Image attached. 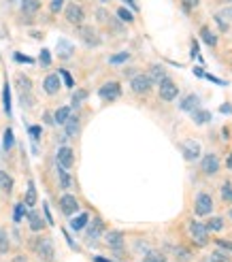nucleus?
<instances>
[{
    "mask_svg": "<svg viewBox=\"0 0 232 262\" xmlns=\"http://www.w3.org/2000/svg\"><path fill=\"white\" fill-rule=\"evenodd\" d=\"M201 171L204 173V175H209V177L217 175V171H220V158H217L215 153H207V156L203 158V162H201Z\"/></svg>",
    "mask_w": 232,
    "mask_h": 262,
    "instance_id": "obj_13",
    "label": "nucleus"
},
{
    "mask_svg": "<svg viewBox=\"0 0 232 262\" xmlns=\"http://www.w3.org/2000/svg\"><path fill=\"white\" fill-rule=\"evenodd\" d=\"M58 49H62V51H60V56H62V58L73 56V45L66 43V41H60V43H58Z\"/></svg>",
    "mask_w": 232,
    "mask_h": 262,
    "instance_id": "obj_36",
    "label": "nucleus"
},
{
    "mask_svg": "<svg viewBox=\"0 0 232 262\" xmlns=\"http://www.w3.org/2000/svg\"><path fill=\"white\" fill-rule=\"evenodd\" d=\"M38 201V194H36V188H34V183H28V192H26V198H24V203H26V207H34Z\"/></svg>",
    "mask_w": 232,
    "mask_h": 262,
    "instance_id": "obj_28",
    "label": "nucleus"
},
{
    "mask_svg": "<svg viewBox=\"0 0 232 262\" xmlns=\"http://www.w3.org/2000/svg\"><path fill=\"white\" fill-rule=\"evenodd\" d=\"M158 96H160V100H164V102H173L179 96V86L166 77L162 83H158Z\"/></svg>",
    "mask_w": 232,
    "mask_h": 262,
    "instance_id": "obj_4",
    "label": "nucleus"
},
{
    "mask_svg": "<svg viewBox=\"0 0 232 262\" xmlns=\"http://www.w3.org/2000/svg\"><path fill=\"white\" fill-rule=\"evenodd\" d=\"M96 19H98L100 24H107L109 19H111V13H109L107 9H96Z\"/></svg>",
    "mask_w": 232,
    "mask_h": 262,
    "instance_id": "obj_44",
    "label": "nucleus"
},
{
    "mask_svg": "<svg viewBox=\"0 0 232 262\" xmlns=\"http://www.w3.org/2000/svg\"><path fill=\"white\" fill-rule=\"evenodd\" d=\"M56 160H58V166H62V169H73L75 166V151L73 147L68 145H60V149L56 153Z\"/></svg>",
    "mask_w": 232,
    "mask_h": 262,
    "instance_id": "obj_9",
    "label": "nucleus"
},
{
    "mask_svg": "<svg viewBox=\"0 0 232 262\" xmlns=\"http://www.w3.org/2000/svg\"><path fill=\"white\" fill-rule=\"evenodd\" d=\"M179 4L183 6V11H185V13H190L192 9H196V6L201 4V0H179Z\"/></svg>",
    "mask_w": 232,
    "mask_h": 262,
    "instance_id": "obj_41",
    "label": "nucleus"
},
{
    "mask_svg": "<svg viewBox=\"0 0 232 262\" xmlns=\"http://www.w3.org/2000/svg\"><path fill=\"white\" fill-rule=\"evenodd\" d=\"M198 102H201V98H198L196 94H190L179 102V109H181V111H194V109L198 107Z\"/></svg>",
    "mask_w": 232,
    "mask_h": 262,
    "instance_id": "obj_23",
    "label": "nucleus"
},
{
    "mask_svg": "<svg viewBox=\"0 0 232 262\" xmlns=\"http://www.w3.org/2000/svg\"><path fill=\"white\" fill-rule=\"evenodd\" d=\"M13 58H15V62H22V64H32V62H34V60H32V58L24 56V54H15Z\"/></svg>",
    "mask_w": 232,
    "mask_h": 262,
    "instance_id": "obj_48",
    "label": "nucleus"
},
{
    "mask_svg": "<svg viewBox=\"0 0 232 262\" xmlns=\"http://www.w3.org/2000/svg\"><path fill=\"white\" fill-rule=\"evenodd\" d=\"M15 86H17L19 92H32V79L28 75H24V73L15 75Z\"/></svg>",
    "mask_w": 232,
    "mask_h": 262,
    "instance_id": "obj_22",
    "label": "nucleus"
},
{
    "mask_svg": "<svg viewBox=\"0 0 232 262\" xmlns=\"http://www.w3.org/2000/svg\"><path fill=\"white\" fill-rule=\"evenodd\" d=\"M32 247H34L36 256L43 262H54V258H56V247H54V241H51L49 236H38V239L32 243Z\"/></svg>",
    "mask_w": 232,
    "mask_h": 262,
    "instance_id": "obj_1",
    "label": "nucleus"
},
{
    "mask_svg": "<svg viewBox=\"0 0 232 262\" xmlns=\"http://www.w3.org/2000/svg\"><path fill=\"white\" fill-rule=\"evenodd\" d=\"M2 100H4V111H6V115H11V92H9V83H6L4 89H2Z\"/></svg>",
    "mask_w": 232,
    "mask_h": 262,
    "instance_id": "obj_38",
    "label": "nucleus"
},
{
    "mask_svg": "<svg viewBox=\"0 0 232 262\" xmlns=\"http://www.w3.org/2000/svg\"><path fill=\"white\" fill-rule=\"evenodd\" d=\"M77 34H79L81 43L87 45V47H98L100 45V34L94 26H86V24L77 26Z\"/></svg>",
    "mask_w": 232,
    "mask_h": 262,
    "instance_id": "obj_3",
    "label": "nucleus"
},
{
    "mask_svg": "<svg viewBox=\"0 0 232 262\" xmlns=\"http://www.w3.org/2000/svg\"><path fill=\"white\" fill-rule=\"evenodd\" d=\"M87 96H89L87 89H75L73 92V107H81L83 102L87 100Z\"/></svg>",
    "mask_w": 232,
    "mask_h": 262,
    "instance_id": "obj_31",
    "label": "nucleus"
},
{
    "mask_svg": "<svg viewBox=\"0 0 232 262\" xmlns=\"http://www.w3.org/2000/svg\"><path fill=\"white\" fill-rule=\"evenodd\" d=\"M215 243L220 247H224V249H228V252H232V243L230 241H224V239H215Z\"/></svg>",
    "mask_w": 232,
    "mask_h": 262,
    "instance_id": "obj_49",
    "label": "nucleus"
},
{
    "mask_svg": "<svg viewBox=\"0 0 232 262\" xmlns=\"http://www.w3.org/2000/svg\"><path fill=\"white\" fill-rule=\"evenodd\" d=\"M13 188H15V181L6 171H0V194L2 196H11Z\"/></svg>",
    "mask_w": 232,
    "mask_h": 262,
    "instance_id": "obj_16",
    "label": "nucleus"
},
{
    "mask_svg": "<svg viewBox=\"0 0 232 262\" xmlns=\"http://www.w3.org/2000/svg\"><path fill=\"white\" fill-rule=\"evenodd\" d=\"M105 243L113 249L115 254H119L121 247H124V233H121V230H109V233L105 234Z\"/></svg>",
    "mask_w": 232,
    "mask_h": 262,
    "instance_id": "obj_14",
    "label": "nucleus"
},
{
    "mask_svg": "<svg viewBox=\"0 0 232 262\" xmlns=\"http://www.w3.org/2000/svg\"><path fill=\"white\" fill-rule=\"evenodd\" d=\"M87 230H86V239L87 241H98L100 236H102V233H105V222L100 220V217H94L92 222H87V226H86Z\"/></svg>",
    "mask_w": 232,
    "mask_h": 262,
    "instance_id": "obj_12",
    "label": "nucleus"
},
{
    "mask_svg": "<svg viewBox=\"0 0 232 262\" xmlns=\"http://www.w3.org/2000/svg\"><path fill=\"white\" fill-rule=\"evenodd\" d=\"M209 262H232L230 254H222V252H213L209 256Z\"/></svg>",
    "mask_w": 232,
    "mask_h": 262,
    "instance_id": "obj_40",
    "label": "nucleus"
},
{
    "mask_svg": "<svg viewBox=\"0 0 232 262\" xmlns=\"http://www.w3.org/2000/svg\"><path fill=\"white\" fill-rule=\"evenodd\" d=\"M181 151L188 162H194L196 158H201V145H198V141H194V139L181 141Z\"/></svg>",
    "mask_w": 232,
    "mask_h": 262,
    "instance_id": "obj_10",
    "label": "nucleus"
},
{
    "mask_svg": "<svg viewBox=\"0 0 232 262\" xmlns=\"http://www.w3.org/2000/svg\"><path fill=\"white\" fill-rule=\"evenodd\" d=\"M230 13H232V9H230Z\"/></svg>",
    "mask_w": 232,
    "mask_h": 262,
    "instance_id": "obj_58",
    "label": "nucleus"
},
{
    "mask_svg": "<svg viewBox=\"0 0 232 262\" xmlns=\"http://www.w3.org/2000/svg\"><path fill=\"white\" fill-rule=\"evenodd\" d=\"M64 130H66V137H77L81 130V121H79V115H73L70 113V117L64 121Z\"/></svg>",
    "mask_w": 232,
    "mask_h": 262,
    "instance_id": "obj_17",
    "label": "nucleus"
},
{
    "mask_svg": "<svg viewBox=\"0 0 232 262\" xmlns=\"http://www.w3.org/2000/svg\"><path fill=\"white\" fill-rule=\"evenodd\" d=\"M13 145H15V137H13V130H11V128H4V143H2V149H4V151H11Z\"/></svg>",
    "mask_w": 232,
    "mask_h": 262,
    "instance_id": "obj_34",
    "label": "nucleus"
},
{
    "mask_svg": "<svg viewBox=\"0 0 232 262\" xmlns=\"http://www.w3.org/2000/svg\"><path fill=\"white\" fill-rule=\"evenodd\" d=\"M11 249V241H9V233L4 228H0V254H6Z\"/></svg>",
    "mask_w": 232,
    "mask_h": 262,
    "instance_id": "obj_33",
    "label": "nucleus"
},
{
    "mask_svg": "<svg viewBox=\"0 0 232 262\" xmlns=\"http://www.w3.org/2000/svg\"><path fill=\"white\" fill-rule=\"evenodd\" d=\"M70 113H73V109H70V107H60V109H56L54 121H56L58 126H64V121L70 117Z\"/></svg>",
    "mask_w": 232,
    "mask_h": 262,
    "instance_id": "obj_25",
    "label": "nucleus"
},
{
    "mask_svg": "<svg viewBox=\"0 0 232 262\" xmlns=\"http://www.w3.org/2000/svg\"><path fill=\"white\" fill-rule=\"evenodd\" d=\"M126 60H130V54H128V51H121V54L109 58V64H124Z\"/></svg>",
    "mask_w": 232,
    "mask_h": 262,
    "instance_id": "obj_37",
    "label": "nucleus"
},
{
    "mask_svg": "<svg viewBox=\"0 0 232 262\" xmlns=\"http://www.w3.org/2000/svg\"><path fill=\"white\" fill-rule=\"evenodd\" d=\"M143 262H166V256L160 252H153V249H147L143 256Z\"/></svg>",
    "mask_w": 232,
    "mask_h": 262,
    "instance_id": "obj_30",
    "label": "nucleus"
},
{
    "mask_svg": "<svg viewBox=\"0 0 232 262\" xmlns=\"http://www.w3.org/2000/svg\"><path fill=\"white\" fill-rule=\"evenodd\" d=\"M190 258V254L185 252V249H177V260H181V262H185Z\"/></svg>",
    "mask_w": 232,
    "mask_h": 262,
    "instance_id": "obj_51",
    "label": "nucleus"
},
{
    "mask_svg": "<svg viewBox=\"0 0 232 262\" xmlns=\"http://www.w3.org/2000/svg\"><path fill=\"white\" fill-rule=\"evenodd\" d=\"M222 113H232V107H228V105H224V107H222Z\"/></svg>",
    "mask_w": 232,
    "mask_h": 262,
    "instance_id": "obj_55",
    "label": "nucleus"
},
{
    "mask_svg": "<svg viewBox=\"0 0 232 262\" xmlns=\"http://www.w3.org/2000/svg\"><path fill=\"white\" fill-rule=\"evenodd\" d=\"M201 36H203V41L209 45V47H215L217 45V36H215V32L211 30V28H207V26H203L201 28Z\"/></svg>",
    "mask_w": 232,
    "mask_h": 262,
    "instance_id": "obj_27",
    "label": "nucleus"
},
{
    "mask_svg": "<svg viewBox=\"0 0 232 262\" xmlns=\"http://www.w3.org/2000/svg\"><path fill=\"white\" fill-rule=\"evenodd\" d=\"M147 77H149V81L151 83H162L164 79H166V70H164V66H160V64H153V66L149 68V73H147Z\"/></svg>",
    "mask_w": 232,
    "mask_h": 262,
    "instance_id": "obj_20",
    "label": "nucleus"
},
{
    "mask_svg": "<svg viewBox=\"0 0 232 262\" xmlns=\"http://www.w3.org/2000/svg\"><path fill=\"white\" fill-rule=\"evenodd\" d=\"M41 11V0H22V15L32 17Z\"/></svg>",
    "mask_w": 232,
    "mask_h": 262,
    "instance_id": "obj_19",
    "label": "nucleus"
},
{
    "mask_svg": "<svg viewBox=\"0 0 232 262\" xmlns=\"http://www.w3.org/2000/svg\"><path fill=\"white\" fill-rule=\"evenodd\" d=\"M79 201H77V196H73V194H64L62 198H60V211L66 217H73L77 211H79Z\"/></svg>",
    "mask_w": 232,
    "mask_h": 262,
    "instance_id": "obj_11",
    "label": "nucleus"
},
{
    "mask_svg": "<svg viewBox=\"0 0 232 262\" xmlns=\"http://www.w3.org/2000/svg\"><path fill=\"white\" fill-rule=\"evenodd\" d=\"M87 222H89V215L87 213H81V215H73V217H70V228H73V230H83V228H86L87 226Z\"/></svg>",
    "mask_w": 232,
    "mask_h": 262,
    "instance_id": "obj_26",
    "label": "nucleus"
},
{
    "mask_svg": "<svg viewBox=\"0 0 232 262\" xmlns=\"http://www.w3.org/2000/svg\"><path fill=\"white\" fill-rule=\"evenodd\" d=\"M213 211V198L207 192H201L194 198V213L196 215H209Z\"/></svg>",
    "mask_w": 232,
    "mask_h": 262,
    "instance_id": "obj_7",
    "label": "nucleus"
},
{
    "mask_svg": "<svg viewBox=\"0 0 232 262\" xmlns=\"http://www.w3.org/2000/svg\"><path fill=\"white\" fill-rule=\"evenodd\" d=\"M226 164H228V169L232 171V151L228 153V160H226Z\"/></svg>",
    "mask_w": 232,
    "mask_h": 262,
    "instance_id": "obj_54",
    "label": "nucleus"
},
{
    "mask_svg": "<svg viewBox=\"0 0 232 262\" xmlns=\"http://www.w3.org/2000/svg\"><path fill=\"white\" fill-rule=\"evenodd\" d=\"M190 234L198 247H204L209 243V230L201 222H190Z\"/></svg>",
    "mask_w": 232,
    "mask_h": 262,
    "instance_id": "obj_8",
    "label": "nucleus"
},
{
    "mask_svg": "<svg viewBox=\"0 0 232 262\" xmlns=\"http://www.w3.org/2000/svg\"><path fill=\"white\" fill-rule=\"evenodd\" d=\"M98 96H100V98L105 100V102L117 100L119 96H121V86H119V81H107L105 86H100Z\"/></svg>",
    "mask_w": 232,
    "mask_h": 262,
    "instance_id": "obj_6",
    "label": "nucleus"
},
{
    "mask_svg": "<svg viewBox=\"0 0 232 262\" xmlns=\"http://www.w3.org/2000/svg\"><path fill=\"white\" fill-rule=\"evenodd\" d=\"M24 215H26V203H17L15 209H13V222L19 224L24 220Z\"/></svg>",
    "mask_w": 232,
    "mask_h": 262,
    "instance_id": "obj_35",
    "label": "nucleus"
},
{
    "mask_svg": "<svg viewBox=\"0 0 232 262\" xmlns=\"http://www.w3.org/2000/svg\"><path fill=\"white\" fill-rule=\"evenodd\" d=\"M43 211H45V217H47V224H54V217H51V211H49L47 203H43Z\"/></svg>",
    "mask_w": 232,
    "mask_h": 262,
    "instance_id": "obj_50",
    "label": "nucleus"
},
{
    "mask_svg": "<svg viewBox=\"0 0 232 262\" xmlns=\"http://www.w3.org/2000/svg\"><path fill=\"white\" fill-rule=\"evenodd\" d=\"M222 198H224L226 203H232V185H230L228 181L222 185Z\"/></svg>",
    "mask_w": 232,
    "mask_h": 262,
    "instance_id": "obj_45",
    "label": "nucleus"
},
{
    "mask_svg": "<svg viewBox=\"0 0 232 262\" xmlns=\"http://www.w3.org/2000/svg\"><path fill=\"white\" fill-rule=\"evenodd\" d=\"M38 62H41L43 68H49V64H51V54H49V49H43V51H41V58H38Z\"/></svg>",
    "mask_w": 232,
    "mask_h": 262,
    "instance_id": "obj_43",
    "label": "nucleus"
},
{
    "mask_svg": "<svg viewBox=\"0 0 232 262\" xmlns=\"http://www.w3.org/2000/svg\"><path fill=\"white\" fill-rule=\"evenodd\" d=\"M19 100H22V107L24 109H30L32 107V96H30V92H19Z\"/></svg>",
    "mask_w": 232,
    "mask_h": 262,
    "instance_id": "obj_46",
    "label": "nucleus"
},
{
    "mask_svg": "<svg viewBox=\"0 0 232 262\" xmlns=\"http://www.w3.org/2000/svg\"><path fill=\"white\" fill-rule=\"evenodd\" d=\"M60 86H62V81H60V75L58 73H49L47 77L43 79V89L47 92L49 96H54L60 92Z\"/></svg>",
    "mask_w": 232,
    "mask_h": 262,
    "instance_id": "obj_15",
    "label": "nucleus"
},
{
    "mask_svg": "<svg viewBox=\"0 0 232 262\" xmlns=\"http://www.w3.org/2000/svg\"><path fill=\"white\" fill-rule=\"evenodd\" d=\"M58 75H60L62 79H64V86H66L68 89H73V87H75V79H73V77H70V73H68V70L60 68V73H58Z\"/></svg>",
    "mask_w": 232,
    "mask_h": 262,
    "instance_id": "obj_39",
    "label": "nucleus"
},
{
    "mask_svg": "<svg viewBox=\"0 0 232 262\" xmlns=\"http://www.w3.org/2000/svg\"><path fill=\"white\" fill-rule=\"evenodd\" d=\"M124 2H126L128 6H130L132 11H139V2H137V0H124Z\"/></svg>",
    "mask_w": 232,
    "mask_h": 262,
    "instance_id": "obj_52",
    "label": "nucleus"
},
{
    "mask_svg": "<svg viewBox=\"0 0 232 262\" xmlns=\"http://www.w3.org/2000/svg\"><path fill=\"white\" fill-rule=\"evenodd\" d=\"M192 113V119H194V124L198 126H203V124H209L211 121V113L207 111V109H194V111H190Z\"/></svg>",
    "mask_w": 232,
    "mask_h": 262,
    "instance_id": "obj_21",
    "label": "nucleus"
},
{
    "mask_svg": "<svg viewBox=\"0 0 232 262\" xmlns=\"http://www.w3.org/2000/svg\"><path fill=\"white\" fill-rule=\"evenodd\" d=\"M64 4H66V0H49V11L51 13H60L64 9Z\"/></svg>",
    "mask_w": 232,
    "mask_h": 262,
    "instance_id": "obj_42",
    "label": "nucleus"
},
{
    "mask_svg": "<svg viewBox=\"0 0 232 262\" xmlns=\"http://www.w3.org/2000/svg\"><path fill=\"white\" fill-rule=\"evenodd\" d=\"M58 179H60V188L62 190L73 188V177H70V173L66 169H62V166H58Z\"/></svg>",
    "mask_w": 232,
    "mask_h": 262,
    "instance_id": "obj_24",
    "label": "nucleus"
},
{
    "mask_svg": "<svg viewBox=\"0 0 232 262\" xmlns=\"http://www.w3.org/2000/svg\"><path fill=\"white\" fill-rule=\"evenodd\" d=\"M45 224L47 222H43V217L38 211H28V226L32 233H41V230L45 228Z\"/></svg>",
    "mask_w": 232,
    "mask_h": 262,
    "instance_id": "obj_18",
    "label": "nucleus"
},
{
    "mask_svg": "<svg viewBox=\"0 0 232 262\" xmlns=\"http://www.w3.org/2000/svg\"><path fill=\"white\" fill-rule=\"evenodd\" d=\"M64 19L70 24V26H81L86 24V9H83V4L79 2H66L64 4Z\"/></svg>",
    "mask_w": 232,
    "mask_h": 262,
    "instance_id": "obj_2",
    "label": "nucleus"
},
{
    "mask_svg": "<svg viewBox=\"0 0 232 262\" xmlns=\"http://www.w3.org/2000/svg\"><path fill=\"white\" fill-rule=\"evenodd\" d=\"M204 228H207L209 233H220V230L224 228V220L222 217H211V220L204 224Z\"/></svg>",
    "mask_w": 232,
    "mask_h": 262,
    "instance_id": "obj_32",
    "label": "nucleus"
},
{
    "mask_svg": "<svg viewBox=\"0 0 232 262\" xmlns=\"http://www.w3.org/2000/svg\"><path fill=\"white\" fill-rule=\"evenodd\" d=\"M151 86L153 83L149 81V77H147L145 73H139V75H134L132 79H130V89L137 96H145V94H149L151 92Z\"/></svg>",
    "mask_w": 232,
    "mask_h": 262,
    "instance_id": "obj_5",
    "label": "nucleus"
},
{
    "mask_svg": "<svg viewBox=\"0 0 232 262\" xmlns=\"http://www.w3.org/2000/svg\"><path fill=\"white\" fill-rule=\"evenodd\" d=\"M117 19L121 24H134V13L130 9H126V6H119V9H117Z\"/></svg>",
    "mask_w": 232,
    "mask_h": 262,
    "instance_id": "obj_29",
    "label": "nucleus"
},
{
    "mask_svg": "<svg viewBox=\"0 0 232 262\" xmlns=\"http://www.w3.org/2000/svg\"><path fill=\"white\" fill-rule=\"evenodd\" d=\"M43 119H45V124H49V126H51V124H56V121H54V115H51V113H45V115H43Z\"/></svg>",
    "mask_w": 232,
    "mask_h": 262,
    "instance_id": "obj_53",
    "label": "nucleus"
},
{
    "mask_svg": "<svg viewBox=\"0 0 232 262\" xmlns=\"http://www.w3.org/2000/svg\"><path fill=\"white\" fill-rule=\"evenodd\" d=\"M13 262H26V258H15V260H13Z\"/></svg>",
    "mask_w": 232,
    "mask_h": 262,
    "instance_id": "obj_56",
    "label": "nucleus"
},
{
    "mask_svg": "<svg viewBox=\"0 0 232 262\" xmlns=\"http://www.w3.org/2000/svg\"><path fill=\"white\" fill-rule=\"evenodd\" d=\"M228 215H230V220H232V209H230V213H228Z\"/></svg>",
    "mask_w": 232,
    "mask_h": 262,
    "instance_id": "obj_57",
    "label": "nucleus"
},
{
    "mask_svg": "<svg viewBox=\"0 0 232 262\" xmlns=\"http://www.w3.org/2000/svg\"><path fill=\"white\" fill-rule=\"evenodd\" d=\"M41 126H30L28 128V134H30V137H32V141H38V139H41Z\"/></svg>",
    "mask_w": 232,
    "mask_h": 262,
    "instance_id": "obj_47",
    "label": "nucleus"
}]
</instances>
